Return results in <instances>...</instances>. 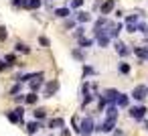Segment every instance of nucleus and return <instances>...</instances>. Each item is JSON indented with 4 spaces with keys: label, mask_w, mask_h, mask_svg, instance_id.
<instances>
[{
    "label": "nucleus",
    "mask_w": 148,
    "mask_h": 136,
    "mask_svg": "<svg viewBox=\"0 0 148 136\" xmlns=\"http://www.w3.org/2000/svg\"><path fill=\"white\" fill-rule=\"evenodd\" d=\"M33 116H35V120H43V118L47 116V110H43V108H37V110L33 112Z\"/></svg>",
    "instance_id": "obj_23"
},
{
    "label": "nucleus",
    "mask_w": 148,
    "mask_h": 136,
    "mask_svg": "<svg viewBox=\"0 0 148 136\" xmlns=\"http://www.w3.org/2000/svg\"><path fill=\"white\" fill-rule=\"evenodd\" d=\"M73 19H75V21H79V23L83 25V23H89V21H91V14H89V12H75V16H73Z\"/></svg>",
    "instance_id": "obj_14"
},
{
    "label": "nucleus",
    "mask_w": 148,
    "mask_h": 136,
    "mask_svg": "<svg viewBox=\"0 0 148 136\" xmlns=\"http://www.w3.org/2000/svg\"><path fill=\"white\" fill-rule=\"evenodd\" d=\"M130 95H132L136 102H144V100L148 98V85H136Z\"/></svg>",
    "instance_id": "obj_3"
},
{
    "label": "nucleus",
    "mask_w": 148,
    "mask_h": 136,
    "mask_svg": "<svg viewBox=\"0 0 148 136\" xmlns=\"http://www.w3.org/2000/svg\"><path fill=\"white\" fill-rule=\"evenodd\" d=\"M126 31L128 33H136V23H126Z\"/></svg>",
    "instance_id": "obj_29"
},
{
    "label": "nucleus",
    "mask_w": 148,
    "mask_h": 136,
    "mask_svg": "<svg viewBox=\"0 0 148 136\" xmlns=\"http://www.w3.org/2000/svg\"><path fill=\"white\" fill-rule=\"evenodd\" d=\"M128 104H130V95H126V93H118V98L114 100L116 108H128Z\"/></svg>",
    "instance_id": "obj_7"
},
{
    "label": "nucleus",
    "mask_w": 148,
    "mask_h": 136,
    "mask_svg": "<svg viewBox=\"0 0 148 136\" xmlns=\"http://www.w3.org/2000/svg\"><path fill=\"white\" fill-rule=\"evenodd\" d=\"M118 93H120L118 89H112V87H110V89H106V91H103V98L108 100V104H114V100L118 98Z\"/></svg>",
    "instance_id": "obj_11"
},
{
    "label": "nucleus",
    "mask_w": 148,
    "mask_h": 136,
    "mask_svg": "<svg viewBox=\"0 0 148 136\" xmlns=\"http://www.w3.org/2000/svg\"><path fill=\"white\" fill-rule=\"evenodd\" d=\"M49 128H65V120L63 118H53V120H49Z\"/></svg>",
    "instance_id": "obj_16"
},
{
    "label": "nucleus",
    "mask_w": 148,
    "mask_h": 136,
    "mask_svg": "<svg viewBox=\"0 0 148 136\" xmlns=\"http://www.w3.org/2000/svg\"><path fill=\"white\" fill-rule=\"evenodd\" d=\"M41 128H43V124H41L39 120H37V122H29V124H27V132H29V134H37Z\"/></svg>",
    "instance_id": "obj_12"
},
{
    "label": "nucleus",
    "mask_w": 148,
    "mask_h": 136,
    "mask_svg": "<svg viewBox=\"0 0 148 136\" xmlns=\"http://www.w3.org/2000/svg\"><path fill=\"white\" fill-rule=\"evenodd\" d=\"M132 53H134L138 59L148 61V47H134V49H132Z\"/></svg>",
    "instance_id": "obj_8"
},
{
    "label": "nucleus",
    "mask_w": 148,
    "mask_h": 136,
    "mask_svg": "<svg viewBox=\"0 0 148 136\" xmlns=\"http://www.w3.org/2000/svg\"><path fill=\"white\" fill-rule=\"evenodd\" d=\"M73 27H75V19H67V21H65V29H69V31H71Z\"/></svg>",
    "instance_id": "obj_28"
},
{
    "label": "nucleus",
    "mask_w": 148,
    "mask_h": 136,
    "mask_svg": "<svg viewBox=\"0 0 148 136\" xmlns=\"http://www.w3.org/2000/svg\"><path fill=\"white\" fill-rule=\"evenodd\" d=\"M37 100H39V95H37L35 91H31L29 95H25V102H27L29 106H35V104H37Z\"/></svg>",
    "instance_id": "obj_19"
},
{
    "label": "nucleus",
    "mask_w": 148,
    "mask_h": 136,
    "mask_svg": "<svg viewBox=\"0 0 148 136\" xmlns=\"http://www.w3.org/2000/svg\"><path fill=\"white\" fill-rule=\"evenodd\" d=\"M146 130H148V124H146Z\"/></svg>",
    "instance_id": "obj_41"
},
{
    "label": "nucleus",
    "mask_w": 148,
    "mask_h": 136,
    "mask_svg": "<svg viewBox=\"0 0 148 136\" xmlns=\"http://www.w3.org/2000/svg\"><path fill=\"white\" fill-rule=\"evenodd\" d=\"M83 31H85L83 27H79V29H75V37H77V39H79V37H83Z\"/></svg>",
    "instance_id": "obj_35"
},
{
    "label": "nucleus",
    "mask_w": 148,
    "mask_h": 136,
    "mask_svg": "<svg viewBox=\"0 0 148 136\" xmlns=\"http://www.w3.org/2000/svg\"><path fill=\"white\" fill-rule=\"evenodd\" d=\"M71 55H73L77 61H85V53H83V51H79V49H73V51H71Z\"/></svg>",
    "instance_id": "obj_24"
},
{
    "label": "nucleus",
    "mask_w": 148,
    "mask_h": 136,
    "mask_svg": "<svg viewBox=\"0 0 148 136\" xmlns=\"http://www.w3.org/2000/svg\"><path fill=\"white\" fill-rule=\"evenodd\" d=\"M16 51H21V53H31V49L25 45V43H16V47H14Z\"/></svg>",
    "instance_id": "obj_25"
},
{
    "label": "nucleus",
    "mask_w": 148,
    "mask_h": 136,
    "mask_svg": "<svg viewBox=\"0 0 148 136\" xmlns=\"http://www.w3.org/2000/svg\"><path fill=\"white\" fill-rule=\"evenodd\" d=\"M146 112H148V110H146V106H134V108H130V112H128V114H130V118H132V120H142V118L146 116Z\"/></svg>",
    "instance_id": "obj_5"
},
{
    "label": "nucleus",
    "mask_w": 148,
    "mask_h": 136,
    "mask_svg": "<svg viewBox=\"0 0 148 136\" xmlns=\"http://www.w3.org/2000/svg\"><path fill=\"white\" fill-rule=\"evenodd\" d=\"M8 33H6V27H0V41H6Z\"/></svg>",
    "instance_id": "obj_30"
},
{
    "label": "nucleus",
    "mask_w": 148,
    "mask_h": 136,
    "mask_svg": "<svg viewBox=\"0 0 148 136\" xmlns=\"http://www.w3.org/2000/svg\"><path fill=\"white\" fill-rule=\"evenodd\" d=\"M130 69H132V67H130V63H124V61H122V63H118V71H120L122 75H128V73H130Z\"/></svg>",
    "instance_id": "obj_18"
},
{
    "label": "nucleus",
    "mask_w": 148,
    "mask_h": 136,
    "mask_svg": "<svg viewBox=\"0 0 148 136\" xmlns=\"http://www.w3.org/2000/svg\"><path fill=\"white\" fill-rule=\"evenodd\" d=\"M108 23H110V21H108L106 16H99V19L95 21V27H93V31H97V29H103V27H106Z\"/></svg>",
    "instance_id": "obj_20"
},
{
    "label": "nucleus",
    "mask_w": 148,
    "mask_h": 136,
    "mask_svg": "<svg viewBox=\"0 0 148 136\" xmlns=\"http://www.w3.org/2000/svg\"><path fill=\"white\" fill-rule=\"evenodd\" d=\"M14 112H16V114H18V116H21V118H23V116H25V108H14Z\"/></svg>",
    "instance_id": "obj_37"
},
{
    "label": "nucleus",
    "mask_w": 148,
    "mask_h": 136,
    "mask_svg": "<svg viewBox=\"0 0 148 136\" xmlns=\"http://www.w3.org/2000/svg\"><path fill=\"white\" fill-rule=\"evenodd\" d=\"M61 136H71V132H69L67 128H63V130H61Z\"/></svg>",
    "instance_id": "obj_39"
},
{
    "label": "nucleus",
    "mask_w": 148,
    "mask_h": 136,
    "mask_svg": "<svg viewBox=\"0 0 148 136\" xmlns=\"http://www.w3.org/2000/svg\"><path fill=\"white\" fill-rule=\"evenodd\" d=\"M4 69H8V65H6L2 59H0V71H4Z\"/></svg>",
    "instance_id": "obj_38"
},
{
    "label": "nucleus",
    "mask_w": 148,
    "mask_h": 136,
    "mask_svg": "<svg viewBox=\"0 0 148 136\" xmlns=\"http://www.w3.org/2000/svg\"><path fill=\"white\" fill-rule=\"evenodd\" d=\"M41 4H43V0H27V2H25V8L37 10V8H41Z\"/></svg>",
    "instance_id": "obj_13"
},
{
    "label": "nucleus",
    "mask_w": 148,
    "mask_h": 136,
    "mask_svg": "<svg viewBox=\"0 0 148 136\" xmlns=\"http://www.w3.org/2000/svg\"><path fill=\"white\" fill-rule=\"evenodd\" d=\"M4 63H6L8 67H12V65L16 63V55H14V53H8V55L4 57Z\"/></svg>",
    "instance_id": "obj_22"
},
{
    "label": "nucleus",
    "mask_w": 148,
    "mask_h": 136,
    "mask_svg": "<svg viewBox=\"0 0 148 136\" xmlns=\"http://www.w3.org/2000/svg\"><path fill=\"white\" fill-rule=\"evenodd\" d=\"M83 75H95V69L89 67V65H85V67H83Z\"/></svg>",
    "instance_id": "obj_27"
},
{
    "label": "nucleus",
    "mask_w": 148,
    "mask_h": 136,
    "mask_svg": "<svg viewBox=\"0 0 148 136\" xmlns=\"http://www.w3.org/2000/svg\"><path fill=\"white\" fill-rule=\"evenodd\" d=\"M93 130H95L93 118H91V116H85V118L81 120V124H79V134H81V136H89Z\"/></svg>",
    "instance_id": "obj_1"
},
{
    "label": "nucleus",
    "mask_w": 148,
    "mask_h": 136,
    "mask_svg": "<svg viewBox=\"0 0 148 136\" xmlns=\"http://www.w3.org/2000/svg\"><path fill=\"white\" fill-rule=\"evenodd\" d=\"M114 128H116V118H112V116H108L99 126H95L97 132H114Z\"/></svg>",
    "instance_id": "obj_4"
},
{
    "label": "nucleus",
    "mask_w": 148,
    "mask_h": 136,
    "mask_svg": "<svg viewBox=\"0 0 148 136\" xmlns=\"http://www.w3.org/2000/svg\"><path fill=\"white\" fill-rule=\"evenodd\" d=\"M12 98H14V102H16V104L25 102V95H23V93H16V95H12Z\"/></svg>",
    "instance_id": "obj_34"
},
{
    "label": "nucleus",
    "mask_w": 148,
    "mask_h": 136,
    "mask_svg": "<svg viewBox=\"0 0 148 136\" xmlns=\"http://www.w3.org/2000/svg\"><path fill=\"white\" fill-rule=\"evenodd\" d=\"M69 14H71L69 8H57V10H55V16H57V19H67Z\"/></svg>",
    "instance_id": "obj_17"
},
{
    "label": "nucleus",
    "mask_w": 148,
    "mask_h": 136,
    "mask_svg": "<svg viewBox=\"0 0 148 136\" xmlns=\"http://www.w3.org/2000/svg\"><path fill=\"white\" fill-rule=\"evenodd\" d=\"M21 87H23V83H21V81H16V83L10 87V95H16V93L21 91Z\"/></svg>",
    "instance_id": "obj_26"
},
{
    "label": "nucleus",
    "mask_w": 148,
    "mask_h": 136,
    "mask_svg": "<svg viewBox=\"0 0 148 136\" xmlns=\"http://www.w3.org/2000/svg\"><path fill=\"white\" fill-rule=\"evenodd\" d=\"M114 47H116V51H118L122 57H126V55H130V53H132V49H128V45H124L122 41H116V45H114Z\"/></svg>",
    "instance_id": "obj_9"
},
{
    "label": "nucleus",
    "mask_w": 148,
    "mask_h": 136,
    "mask_svg": "<svg viewBox=\"0 0 148 136\" xmlns=\"http://www.w3.org/2000/svg\"><path fill=\"white\" fill-rule=\"evenodd\" d=\"M112 136H124V132H112Z\"/></svg>",
    "instance_id": "obj_40"
},
{
    "label": "nucleus",
    "mask_w": 148,
    "mask_h": 136,
    "mask_svg": "<svg viewBox=\"0 0 148 136\" xmlns=\"http://www.w3.org/2000/svg\"><path fill=\"white\" fill-rule=\"evenodd\" d=\"M93 33H95V41H97V45H99L101 49L110 45V41H112V39H110V35H108L106 27H103V29H97V31H93Z\"/></svg>",
    "instance_id": "obj_2"
},
{
    "label": "nucleus",
    "mask_w": 148,
    "mask_h": 136,
    "mask_svg": "<svg viewBox=\"0 0 148 136\" xmlns=\"http://www.w3.org/2000/svg\"><path fill=\"white\" fill-rule=\"evenodd\" d=\"M83 4V0H71V8H79Z\"/></svg>",
    "instance_id": "obj_32"
},
{
    "label": "nucleus",
    "mask_w": 148,
    "mask_h": 136,
    "mask_svg": "<svg viewBox=\"0 0 148 136\" xmlns=\"http://www.w3.org/2000/svg\"><path fill=\"white\" fill-rule=\"evenodd\" d=\"M6 118H8V120H10L12 124H23V118H21V116H18V114H16L14 110H10V112H6Z\"/></svg>",
    "instance_id": "obj_15"
},
{
    "label": "nucleus",
    "mask_w": 148,
    "mask_h": 136,
    "mask_svg": "<svg viewBox=\"0 0 148 136\" xmlns=\"http://www.w3.org/2000/svg\"><path fill=\"white\" fill-rule=\"evenodd\" d=\"M25 2H27V0H10L12 6H25Z\"/></svg>",
    "instance_id": "obj_31"
},
{
    "label": "nucleus",
    "mask_w": 148,
    "mask_h": 136,
    "mask_svg": "<svg viewBox=\"0 0 148 136\" xmlns=\"http://www.w3.org/2000/svg\"><path fill=\"white\" fill-rule=\"evenodd\" d=\"M39 43H41L43 47H49V39H47V37H41V39H39Z\"/></svg>",
    "instance_id": "obj_36"
},
{
    "label": "nucleus",
    "mask_w": 148,
    "mask_h": 136,
    "mask_svg": "<svg viewBox=\"0 0 148 136\" xmlns=\"http://www.w3.org/2000/svg\"><path fill=\"white\" fill-rule=\"evenodd\" d=\"M57 91H59V81H55V79H53V81H49V83L45 85V91H43V95H45V98H53Z\"/></svg>",
    "instance_id": "obj_6"
},
{
    "label": "nucleus",
    "mask_w": 148,
    "mask_h": 136,
    "mask_svg": "<svg viewBox=\"0 0 148 136\" xmlns=\"http://www.w3.org/2000/svg\"><path fill=\"white\" fill-rule=\"evenodd\" d=\"M114 6H116V2H114V0H106V2L101 4V16L110 14V12L114 10Z\"/></svg>",
    "instance_id": "obj_10"
},
{
    "label": "nucleus",
    "mask_w": 148,
    "mask_h": 136,
    "mask_svg": "<svg viewBox=\"0 0 148 136\" xmlns=\"http://www.w3.org/2000/svg\"><path fill=\"white\" fill-rule=\"evenodd\" d=\"M93 45V39H85V37H79V47L81 49H87V47H91Z\"/></svg>",
    "instance_id": "obj_21"
},
{
    "label": "nucleus",
    "mask_w": 148,
    "mask_h": 136,
    "mask_svg": "<svg viewBox=\"0 0 148 136\" xmlns=\"http://www.w3.org/2000/svg\"><path fill=\"white\" fill-rule=\"evenodd\" d=\"M126 23H138V14H130V16L126 19Z\"/></svg>",
    "instance_id": "obj_33"
}]
</instances>
